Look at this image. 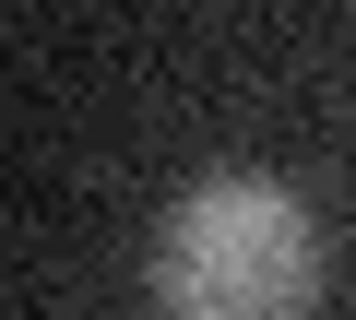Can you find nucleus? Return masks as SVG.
I'll list each match as a JSON object with an SVG mask.
<instances>
[{
  "label": "nucleus",
  "instance_id": "nucleus-1",
  "mask_svg": "<svg viewBox=\"0 0 356 320\" xmlns=\"http://www.w3.org/2000/svg\"><path fill=\"white\" fill-rule=\"evenodd\" d=\"M321 285V237L273 178H202L154 226V296L191 320H285Z\"/></svg>",
  "mask_w": 356,
  "mask_h": 320
}]
</instances>
